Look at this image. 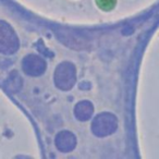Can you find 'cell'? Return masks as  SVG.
<instances>
[{
	"label": "cell",
	"instance_id": "1",
	"mask_svg": "<svg viewBox=\"0 0 159 159\" xmlns=\"http://www.w3.org/2000/svg\"><path fill=\"white\" fill-rule=\"evenodd\" d=\"M117 0H96L97 6L104 11H110L116 6Z\"/></svg>",
	"mask_w": 159,
	"mask_h": 159
}]
</instances>
